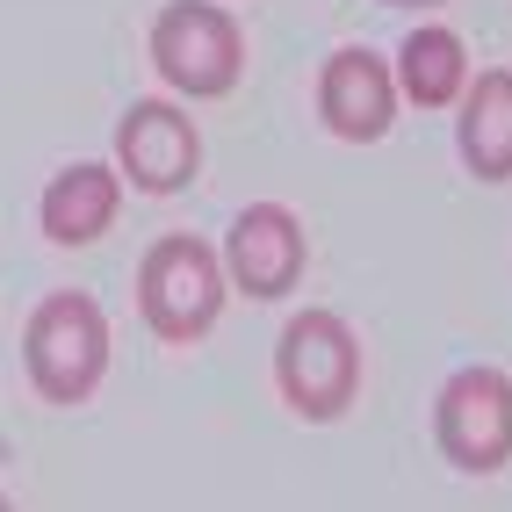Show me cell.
<instances>
[{"label":"cell","mask_w":512,"mask_h":512,"mask_svg":"<svg viewBox=\"0 0 512 512\" xmlns=\"http://www.w3.org/2000/svg\"><path fill=\"white\" fill-rule=\"evenodd\" d=\"M22 361H29V383L51 404H80L101 383V368H109V318H101V303L80 296V289L44 296L37 311H29Z\"/></svg>","instance_id":"cell-1"},{"label":"cell","mask_w":512,"mask_h":512,"mask_svg":"<svg viewBox=\"0 0 512 512\" xmlns=\"http://www.w3.org/2000/svg\"><path fill=\"white\" fill-rule=\"evenodd\" d=\"M138 311L159 339H202L224 311V267L202 238L174 231L138 260Z\"/></svg>","instance_id":"cell-2"},{"label":"cell","mask_w":512,"mask_h":512,"mask_svg":"<svg viewBox=\"0 0 512 512\" xmlns=\"http://www.w3.org/2000/svg\"><path fill=\"white\" fill-rule=\"evenodd\" d=\"M152 65L166 87H181L195 101L231 94L238 87V65H246V37L238 22L210 0H174L159 22H152Z\"/></svg>","instance_id":"cell-3"},{"label":"cell","mask_w":512,"mask_h":512,"mask_svg":"<svg viewBox=\"0 0 512 512\" xmlns=\"http://www.w3.org/2000/svg\"><path fill=\"white\" fill-rule=\"evenodd\" d=\"M275 368H282V397L318 426L339 419L354 404V390H361V347L332 311H303L282 332V361Z\"/></svg>","instance_id":"cell-4"},{"label":"cell","mask_w":512,"mask_h":512,"mask_svg":"<svg viewBox=\"0 0 512 512\" xmlns=\"http://www.w3.org/2000/svg\"><path fill=\"white\" fill-rule=\"evenodd\" d=\"M433 433L440 455L469 476H491L512 462V383L498 368H462L448 375V390L433 404Z\"/></svg>","instance_id":"cell-5"},{"label":"cell","mask_w":512,"mask_h":512,"mask_svg":"<svg viewBox=\"0 0 512 512\" xmlns=\"http://www.w3.org/2000/svg\"><path fill=\"white\" fill-rule=\"evenodd\" d=\"M224 275L246 289V296H289L303 282V224L296 210L282 202H253V210H238L231 238H224Z\"/></svg>","instance_id":"cell-6"},{"label":"cell","mask_w":512,"mask_h":512,"mask_svg":"<svg viewBox=\"0 0 512 512\" xmlns=\"http://www.w3.org/2000/svg\"><path fill=\"white\" fill-rule=\"evenodd\" d=\"M318 116L332 138H347V145H375L390 130L397 116V87H390V65L375 58V51H332L325 58V73H318Z\"/></svg>","instance_id":"cell-7"},{"label":"cell","mask_w":512,"mask_h":512,"mask_svg":"<svg viewBox=\"0 0 512 512\" xmlns=\"http://www.w3.org/2000/svg\"><path fill=\"white\" fill-rule=\"evenodd\" d=\"M116 159L145 195H174V188L195 181L202 145H195V123L174 109V101H138V109L123 116V130H116Z\"/></svg>","instance_id":"cell-8"},{"label":"cell","mask_w":512,"mask_h":512,"mask_svg":"<svg viewBox=\"0 0 512 512\" xmlns=\"http://www.w3.org/2000/svg\"><path fill=\"white\" fill-rule=\"evenodd\" d=\"M37 217H44V238H58V246H94L116 224V174L101 159H73L65 174H51Z\"/></svg>","instance_id":"cell-9"},{"label":"cell","mask_w":512,"mask_h":512,"mask_svg":"<svg viewBox=\"0 0 512 512\" xmlns=\"http://www.w3.org/2000/svg\"><path fill=\"white\" fill-rule=\"evenodd\" d=\"M462 159L476 181H512V73L469 80L462 101Z\"/></svg>","instance_id":"cell-10"},{"label":"cell","mask_w":512,"mask_h":512,"mask_svg":"<svg viewBox=\"0 0 512 512\" xmlns=\"http://www.w3.org/2000/svg\"><path fill=\"white\" fill-rule=\"evenodd\" d=\"M397 87L419 101V109H448V101L469 87V51L455 29H412L397 51Z\"/></svg>","instance_id":"cell-11"},{"label":"cell","mask_w":512,"mask_h":512,"mask_svg":"<svg viewBox=\"0 0 512 512\" xmlns=\"http://www.w3.org/2000/svg\"><path fill=\"white\" fill-rule=\"evenodd\" d=\"M390 8H433V0H390Z\"/></svg>","instance_id":"cell-12"},{"label":"cell","mask_w":512,"mask_h":512,"mask_svg":"<svg viewBox=\"0 0 512 512\" xmlns=\"http://www.w3.org/2000/svg\"><path fill=\"white\" fill-rule=\"evenodd\" d=\"M0 512H8V498H0Z\"/></svg>","instance_id":"cell-13"}]
</instances>
